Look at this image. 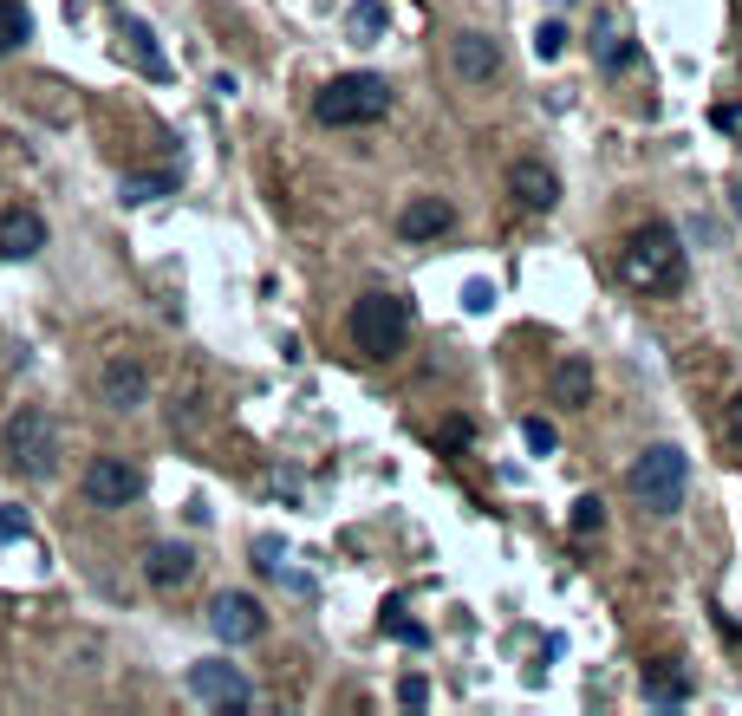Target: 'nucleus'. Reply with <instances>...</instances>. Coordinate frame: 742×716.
<instances>
[{
    "instance_id": "1",
    "label": "nucleus",
    "mask_w": 742,
    "mask_h": 716,
    "mask_svg": "<svg viewBox=\"0 0 742 716\" xmlns=\"http://www.w3.org/2000/svg\"><path fill=\"white\" fill-rule=\"evenodd\" d=\"M619 268L639 293H677L684 286V248H677V228L670 221H645L625 235L619 248Z\"/></svg>"
},
{
    "instance_id": "2",
    "label": "nucleus",
    "mask_w": 742,
    "mask_h": 716,
    "mask_svg": "<svg viewBox=\"0 0 742 716\" xmlns=\"http://www.w3.org/2000/svg\"><path fill=\"white\" fill-rule=\"evenodd\" d=\"M384 111H391V85H384L378 72H339V78L319 85V98H313V118L332 124V131H346V124H378Z\"/></svg>"
},
{
    "instance_id": "3",
    "label": "nucleus",
    "mask_w": 742,
    "mask_h": 716,
    "mask_svg": "<svg viewBox=\"0 0 742 716\" xmlns=\"http://www.w3.org/2000/svg\"><path fill=\"white\" fill-rule=\"evenodd\" d=\"M404 339H411V306H404L391 286H371V293L352 300V346L365 358L404 352Z\"/></svg>"
},
{
    "instance_id": "4",
    "label": "nucleus",
    "mask_w": 742,
    "mask_h": 716,
    "mask_svg": "<svg viewBox=\"0 0 742 716\" xmlns=\"http://www.w3.org/2000/svg\"><path fill=\"white\" fill-rule=\"evenodd\" d=\"M632 496L645 501L652 514H677L684 508V482H690V463H684V449L677 443H652L639 463H632Z\"/></svg>"
},
{
    "instance_id": "5",
    "label": "nucleus",
    "mask_w": 742,
    "mask_h": 716,
    "mask_svg": "<svg viewBox=\"0 0 742 716\" xmlns=\"http://www.w3.org/2000/svg\"><path fill=\"white\" fill-rule=\"evenodd\" d=\"M0 443H7V456H13L20 476H53V463H59V430H53V417L40 404L13 411L7 430H0Z\"/></svg>"
},
{
    "instance_id": "6",
    "label": "nucleus",
    "mask_w": 742,
    "mask_h": 716,
    "mask_svg": "<svg viewBox=\"0 0 742 716\" xmlns=\"http://www.w3.org/2000/svg\"><path fill=\"white\" fill-rule=\"evenodd\" d=\"M138 496H144V469H138V463H124V456H91V469H85V501H91V508H131Z\"/></svg>"
},
{
    "instance_id": "7",
    "label": "nucleus",
    "mask_w": 742,
    "mask_h": 716,
    "mask_svg": "<svg viewBox=\"0 0 742 716\" xmlns=\"http://www.w3.org/2000/svg\"><path fill=\"white\" fill-rule=\"evenodd\" d=\"M189 691L203 697V704H216V710H248V677L234 671V664H222V658H203V664H189Z\"/></svg>"
},
{
    "instance_id": "8",
    "label": "nucleus",
    "mask_w": 742,
    "mask_h": 716,
    "mask_svg": "<svg viewBox=\"0 0 742 716\" xmlns=\"http://www.w3.org/2000/svg\"><path fill=\"white\" fill-rule=\"evenodd\" d=\"M209 626H216V639H222V644H248V639H261L268 612H261L248 593H216V606H209Z\"/></svg>"
},
{
    "instance_id": "9",
    "label": "nucleus",
    "mask_w": 742,
    "mask_h": 716,
    "mask_svg": "<svg viewBox=\"0 0 742 716\" xmlns=\"http://www.w3.org/2000/svg\"><path fill=\"white\" fill-rule=\"evenodd\" d=\"M449 66L462 85H489L495 72H502V46L489 40V33H456L449 40Z\"/></svg>"
},
{
    "instance_id": "10",
    "label": "nucleus",
    "mask_w": 742,
    "mask_h": 716,
    "mask_svg": "<svg viewBox=\"0 0 742 716\" xmlns=\"http://www.w3.org/2000/svg\"><path fill=\"white\" fill-rule=\"evenodd\" d=\"M98 398L111 404V411H138L150 398V378L138 358H105V371H98Z\"/></svg>"
},
{
    "instance_id": "11",
    "label": "nucleus",
    "mask_w": 742,
    "mask_h": 716,
    "mask_svg": "<svg viewBox=\"0 0 742 716\" xmlns=\"http://www.w3.org/2000/svg\"><path fill=\"white\" fill-rule=\"evenodd\" d=\"M46 248V221L33 209H0V261H33Z\"/></svg>"
},
{
    "instance_id": "12",
    "label": "nucleus",
    "mask_w": 742,
    "mask_h": 716,
    "mask_svg": "<svg viewBox=\"0 0 742 716\" xmlns=\"http://www.w3.org/2000/svg\"><path fill=\"white\" fill-rule=\"evenodd\" d=\"M509 189H515L521 209H541V215L560 203V176H554L547 163H534V156H521L515 170H509Z\"/></svg>"
},
{
    "instance_id": "13",
    "label": "nucleus",
    "mask_w": 742,
    "mask_h": 716,
    "mask_svg": "<svg viewBox=\"0 0 742 716\" xmlns=\"http://www.w3.org/2000/svg\"><path fill=\"white\" fill-rule=\"evenodd\" d=\"M449 228H456V209H449L444 196H417V203H404V215H397V235L404 241H437Z\"/></svg>"
},
{
    "instance_id": "14",
    "label": "nucleus",
    "mask_w": 742,
    "mask_h": 716,
    "mask_svg": "<svg viewBox=\"0 0 742 716\" xmlns=\"http://www.w3.org/2000/svg\"><path fill=\"white\" fill-rule=\"evenodd\" d=\"M144 573H150V586H183V579L196 573V554H189L183 541H163V547L144 554Z\"/></svg>"
},
{
    "instance_id": "15",
    "label": "nucleus",
    "mask_w": 742,
    "mask_h": 716,
    "mask_svg": "<svg viewBox=\"0 0 742 716\" xmlns=\"http://www.w3.org/2000/svg\"><path fill=\"white\" fill-rule=\"evenodd\" d=\"M554 398H560L567 411L593 404V365H580V358H560V365H554Z\"/></svg>"
},
{
    "instance_id": "16",
    "label": "nucleus",
    "mask_w": 742,
    "mask_h": 716,
    "mask_svg": "<svg viewBox=\"0 0 742 716\" xmlns=\"http://www.w3.org/2000/svg\"><path fill=\"white\" fill-rule=\"evenodd\" d=\"M593 59L605 72H619L632 59V40H625V26H619V13H599L593 20Z\"/></svg>"
},
{
    "instance_id": "17",
    "label": "nucleus",
    "mask_w": 742,
    "mask_h": 716,
    "mask_svg": "<svg viewBox=\"0 0 742 716\" xmlns=\"http://www.w3.org/2000/svg\"><path fill=\"white\" fill-rule=\"evenodd\" d=\"M690 697V677L677 664H652L645 671V704H684Z\"/></svg>"
},
{
    "instance_id": "18",
    "label": "nucleus",
    "mask_w": 742,
    "mask_h": 716,
    "mask_svg": "<svg viewBox=\"0 0 742 716\" xmlns=\"http://www.w3.org/2000/svg\"><path fill=\"white\" fill-rule=\"evenodd\" d=\"M26 40H33V20H26V7H20V0H0V59H7V53H20Z\"/></svg>"
},
{
    "instance_id": "19",
    "label": "nucleus",
    "mask_w": 742,
    "mask_h": 716,
    "mask_svg": "<svg viewBox=\"0 0 742 716\" xmlns=\"http://www.w3.org/2000/svg\"><path fill=\"white\" fill-rule=\"evenodd\" d=\"M346 33H352V46H378V33H384V0H359L352 20H346Z\"/></svg>"
},
{
    "instance_id": "20",
    "label": "nucleus",
    "mask_w": 742,
    "mask_h": 716,
    "mask_svg": "<svg viewBox=\"0 0 742 716\" xmlns=\"http://www.w3.org/2000/svg\"><path fill=\"white\" fill-rule=\"evenodd\" d=\"M124 40H131V53H138V66H144L150 78H170V59L156 53V40H150V26H138V20H124Z\"/></svg>"
},
{
    "instance_id": "21",
    "label": "nucleus",
    "mask_w": 742,
    "mask_h": 716,
    "mask_svg": "<svg viewBox=\"0 0 742 716\" xmlns=\"http://www.w3.org/2000/svg\"><path fill=\"white\" fill-rule=\"evenodd\" d=\"M567 528H574V534H599V528H605V501L580 496V501H574V514H567Z\"/></svg>"
},
{
    "instance_id": "22",
    "label": "nucleus",
    "mask_w": 742,
    "mask_h": 716,
    "mask_svg": "<svg viewBox=\"0 0 742 716\" xmlns=\"http://www.w3.org/2000/svg\"><path fill=\"white\" fill-rule=\"evenodd\" d=\"M176 189V176L163 170V176H124V203H150V196H170Z\"/></svg>"
},
{
    "instance_id": "23",
    "label": "nucleus",
    "mask_w": 742,
    "mask_h": 716,
    "mask_svg": "<svg viewBox=\"0 0 742 716\" xmlns=\"http://www.w3.org/2000/svg\"><path fill=\"white\" fill-rule=\"evenodd\" d=\"M384 632H391V639H404V644H424V626H417V619H404V606H397V599L384 606Z\"/></svg>"
},
{
    "instance_id": "24",
    "label": "nucleus",
    "mask_w": 742,
    "mask_h": 716,
    "mask_svg": "<svg viewBox=\"0 0 742 716\" xmlns=\"http://www.w3.org/2000/svg\"><path fill=\"white\" fill-rule=\"evenodd\" d=\"M521 436H527V449H534V456H554V449H560V436H554V424H547V417H527V424H521Z\"/></svg>"
},
{
    "instance_id": "25",
    "label": "nucleus",
    "mask_w": 742,
    "mask_h": 716,
    "mask_svg": "<svg viewBox=\"0 0 742 716\" xmlns=\"http://www.w3.org/2000/svg\"><path fill=\"white\" fill-rule=\"evenodd\" d=\"M560 46H567V26H560V20H541V26H534V53H541V59H560Z\"/></svg>"
},
{
    "instance_id": "26",
    "label": "nucleus",
    "mask_w": 742,
    "mask_h": 716,
    "mask_svg": "<svg viewBox=\"0 0 742 716\" xmlns=\"http://www.w3.org/2000/svg\"><path fill=\"white\" fill-rule=\"evenodd\" d=\"M26 508H0V547H13V541H26Z\"/></svg>"
},
{
    "instance_id": "27",
    "label": "nucleus",
    "mask_w": 742,
    "mask_h": 716,
    "mask_svg": "<svg viewBox=\"0 0 742 716\" xmlns=\"http://www.w3.org/2000/svg\"><path fill=\"white\" fill-rule=\"evenodd\" d=\"M397 704H404V710H424V704H430V684H424V677H404V684H397Z\"/></svg>"
},
{
    "instance_id": "28",
    "label": "nucleus",
    "mask_w": 742,
    "mask_h": 716,
    "mask_svg": "<svg viewBox=\"0 0 742 716\" xmlns=\"http://www.w3.org/2000/svg\"><path fill=\"white\" fill-rule=\"evenodd\" d=\"M462 306H469V313H489V306H495V286H489V281H469V286H462Z\"/></svg>"
},
{
    "instance_id": "29",
    "label": "nucleus",
    "mask_w": 742,
    "mask_h": 716,
    "mask_svg": "<svg viewBox=\"0 0 742 716\" xmlns=\"http://www.w3.org/2000/svg\"><path fill=\"white\" fill-rule=\"evenodd\" d=\"M254 554H261V567L281 573V541H254Z\"/></svg>"
},
{
    "instance_id": "30",
    "label": "nucleus",
    "mask_w": 742,
    "mask_h": 716,
    "mask_svg": "<svg viewBox=\"0 0 742 716\" xmlns=\"http://www.w3.org/2000/svg\"><path fill=\"white\" fill-rule=\"evenodd\" d=\"M730 430H736V443H742V398H736V411H730Z\"/></svg>"
},
{
    "instance_id": "31",
    "label": "nucleus",
    "mask_w": 742,
    "mask_h": 716,
    "mask_svg": "<svg viewBox=\"0 0 742 716\" xmlns=\"http://www.w3.org/2000/svg\"><path fill=\"white\" fill-rule=\"evenodd\" d=\"M736 209H742V183H736Z\"/></svg>"
}]
</instances>
